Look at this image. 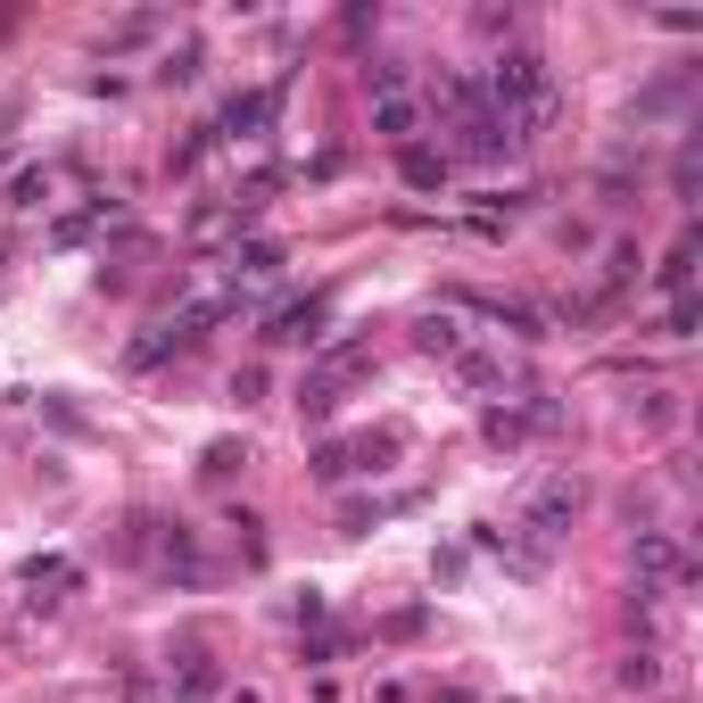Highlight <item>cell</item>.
Returning <instances> with one entry per match:
<instances>
[{"label":"cell","instance_id":"30bf717a","mask_svg":"<svg viewBox=\"0 0 703 703\" xmlns=\"http://www.w3.org/2000/svg\"><path fill=\"white\" fill-rule=\"evenodd\" d=\"M687 274H695V241H679V249H670V257H662V274H654V281H662L670 298H687Z\"/></svg>","mask_w":703,"mask_h":703},{"label":"cell","instance_id":"4fadbf2b","mask_svg":"<svg viewBox=\"0 0 703 703\" xmlns=\"http://www.w3.org/2000/svg\"><path fill=\"white\" fill-rule=\"evenodd\" d=\"M621 687H662V662H654V654H630V662H621Z\"/></svg>","mask_w":703,"mask_h":703},{"label":"cell","instance_id":"9c48e42d","mask_svg":"<svg viewBox=\"0 0 703 703\" xmlns=\"http://www.w3.org/2000/svg\"><path fill=\"white\" fill-rule=\"evenodd\" d=\"M372 132L406 149V141H414V100H406V92H397V100H372Z\"/></svg>","mask_w":703,"mask_h":703},{"label":"cell","instance_id":"277c9868","mask_svg":"<svg viewBox=\"0 0 703 703\" xmlns=\"http://www.w3.org/2000/svg\"><path fill=\"white\" fill-rule=\"evenodd\" d=\"M372 456H381V439H332L315 456V481H348V472H372Z\"/></svg>","mask_w":703,"mask_h":703},{"label":"cell","instance_id":"6da1fadb","mask_svg":"<svg viewBox=\"0 0 703 703\" xmlns=\"http://www.w3.org/2000/svg\"><path fill=\"white\" fill-rule=\"evenodd\" d=\"M579 505H588V488H579L572 472H555V481H538V497H530V514H521V530H530L538 546H555V538L579 521Z\"/></svg>","mask_w":703,"mask_h":703},{"label":"cell","instance_id":"5b68a950","mask_svg":"<svg viewBox=\"0 0 703 703\" xmlns=\"http://www.w3.org/2000/svg\"><path fill=\"white\" fill-rule=\"evenodd\" d=\"M223 274H232V298H241V281H274V274H281V249H274V241H249V249H232V257H223Z\"/></svg>","mask_w":703,"mask_h":703},{"label":"cell","instance_id":"5bb4252c","mask_svg":"<svg viewBox=\"0 0 703 703\" xmlns=\"http://www.w3.org/2000/svg\"><path fill=\"white\" fill-rule=\"evenodd\" d=\"M670 414H679V406H670L662 389H654V397H637V423H646V430H662V423H670Z\"/></svg>","mask_w":703,"mask_h":703},{"label":"cell","instance_id":"8992f818","mask_svg":"<svg viewBox=\"0 0 703 703\" xmlns=\"http://www.w3.org/2000/svg\"><path fill=\"white\" fill-rule=\"evenodd\" d=\"M397 174H406L414 191H439V183H447V149H423V141H406V149H397Z\"/></svg>","mask_w":703,"mask_h":703},{"label":"cell","instance_id":"9a60e30c","mask_svg":"<svg viewBox=\"0 0 703 703\" xmlns=\"http://www.w3.org/2000/svg\"><path fill=\"white\" fill-rule=\"evenodd\" d=\"M521 430H530L521 414H488V439H497V447H521Z\"/></svg>","mask_w":703,"mask_h":703},{"label":"cell","instance_id":"7a4b0ae2","mask_svg":"<svg viewBox=\"0 0 703 703\" xmlns=\"http://www.w3.org/2000/svg\"><path fill=\"white\" fill-rule=\"evenodd\" d=\"M274 100H281V83H274V92H232L207 132H216V141H257V132L274 125Z\"/></svg>","mask_w":703,"mask_h":703},{"label":"cell","instance_id":"8fae6325","mask_svg":"<svg viewBox=\"0 0 703 703\" xmlns=\"http://www.w3.org/2000/svg\"><path fill=\"white\" fill-rule=\"evenodd\" d=\"M637 281V249H604V298Z\"/></svg>","mask_w":703,"mask_h":703},{"label":"cell","instance_id":"ba28073f","mask_svg":"<svg viewBox=\"0 0 703 703\" xmlns=\"http://www.w3.org/2000/svg\"><path fill=\"white\" fill-rule=\"evenodd\" d=\"M414 339H423V356H447V365H456V356L472 348V339H463V323H456V315H423V332H414Z\"/></svg>","mask_w":703,"mask_h":703},{"label":"cell","instance_id":"52a82bcc","mask_svg":"<svg viewBox=\"0 0 703 703\" xmlns=\"http://www.w3.org/2000/svg\"><path fill=\"white\" fill-rule=\"evenodd\" d=\"M456 381H463V389H505L514 372H505V356H488V348H463V356H456Z\"/></svg>","mask_w":703,"mask_h":703},{"label":"cell","instance_id":"2e32d148","mask_svg":"<svg viewBox=\"0 0 703 703\" xmlns=\"http://www.w3.org/2000/svg\"><path fill=\"white\" fill-rule=\"evenodd\" d=\"M9 132H18V108H0V158H9Z\"/></svg>","mask_w":703,"mask_h":703},{"label":"cell","instance_id":"7c38bea8","mask_svg":"<svg viewBox=\"0 0 703 703\" xmlns=\"http://www.w3.org/2000/svg\"><path fill=\"white\" fill-rule=\"evenodd\" d=\"M42 199H50V174H34V166H25L18 183H9V207H42Z\"/></svg>","mask_w":703,"mask_h":703},{"label":"cell","instance_id":"3957f363","mask_svg":"<svg viewBox=\"0 0 703 703\" xmlns=\"http://www.w3.org/2000/svg\"><path fill=\"white\" fill-rule=\"evenodd\" d=\"M323 323H332V290L298 298V307H281V315H274V332H265V339H290V348H323Z\"/></svg>","mask_w":703,"mask_h":703}]
</instances>
